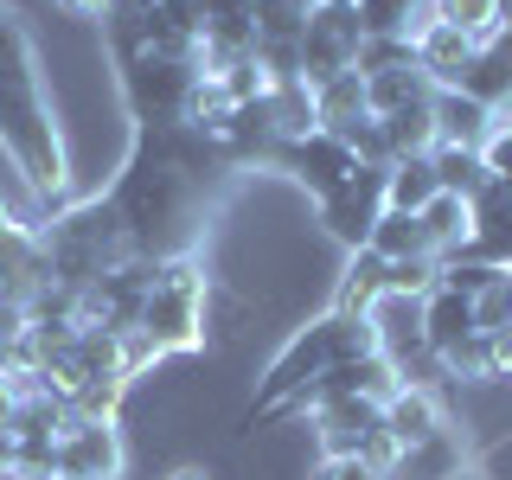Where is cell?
<instances>
[{
	"instance_id": "484cf974",
	"label": "cell",
	"mask_w": 512,
	"mask_h": 480,
	"mask_svg": "<svg viewBox=\"0 0 512 480\" xmlns=\"http://www.w3.org/2000/svg\"><path fill=\"white\" fill-rule=\"evenodd\" d=\"M167 480H218V474H212V468H199V461H186V468H173Z\"/></svg>"
},
{
	"instance_id": "9c48e42d",
	"label": "cell",
	"mask_w": 512,
	"mask_h": 480,
	"mask_svg": "<svg viewBox=\"0 0 512 480\" xmlns=\"http://www.w3.org/2000/svg\"><path fill=\"white\" fill-rule=\"evenodd\" d=\"M448 423H455L448 416V391H436V384H397L378 404V429L391 436V448H416V442L442 436Z\"/></svg>"
},
{
	"instance_id": "7402d4cb",
	"label": "cell",
	"mask_w": 512,
	"mask_h": 480,
	"mask_svg": "<svg viewBox=\"0 0 512 480\" xmlns=\"http://www.w3.org/2000/svg\"><path fill=\"white\" fill-rule=\"evenodd\" d=\"M52 7L64 20H77V26H109L122 13V0H52Z\"/></svg>"
},
{
	"instance_id": "6da1fadb",
	"label": "cell",
	"mask_w": 512,
	"mask_h": 480,
	"mask_svg": "<svg viewBox=\"0 0 512 480\" xmlns=\"http://www.w3.org/2000/svg\"><path fill=\"white\" fill-rule=\"evenodd\" d=\"M0 154H7V167L32 192L39 218H52L77 199L52 96H45L39 39H32L26 13H13V7H0Z\"/></svg>"
},
{
	"instance_id": "5bb4252c",
	"label": "cell",
	"mask_w": 512,
	"mask_h": 480,
	"mask_svg": "<svg viewBox=\"0 0 512 480\" xmlns=\"http://www.w3.org/2000/svg\"><path fill=\"white\" fill-rule=\"evenodd\" d=\"M474 333V308H468V295H455V288H429L423 295V340H429V352L436 359H448L461 340Z\"/></svg>"
},
{
	"instance_id": "44dd1931",
	"label": "cell",
	"mask_w": 512,
	"mask_h": 480,
	"mask_svg": "<svg viewBox=\"0 0 512 480\" xmlns=\"http://www.w3.org/2000/svg\"><path fill=\"white\" fill-rule=\"evenodd\" d=\"M474 308V333H506L512 327V269H500L480 295H468Z\"/></svg>"
},
{
	"instance_id": "e0dca14e",
	"label": "cell",
	"mask_w": 512,
	"mask_h": 480,
	"mask_svg": "<svg viewBox=\"0 0 512 480\" xmlns=\"http://www.w3.org/2000/svg\"><path fill=\"white\" fill-rule=\"evenodd\" d=\"M365 250H378L384 263H436V256H429V237H423V218H416V212H378Z\"/></svg>"
},
{
	"instance_id": "ffe728a7",
	"label": "cell",
	"mask_w": 512,
	"mask_h": 480,
	"mask_svg": "<svg viewBox=\"0 0 512 480\" xmlns=\"http://www.w3.org/2000/svg\"><path fill=\"white\" fill-rule=\"evenodd\" d=\"M436 13L461 32V39H474V52L500 39V13H493V0H436Z\"/></svg>"
},
{
	"instance_id": "603a6c76",
	"label": "cell",
	"mask_w": 512,
	"mask_h": 480,
	"mask_svg": "<svg viewBox=\"0 0 512 480\" xmlns=\"http://www.w3.org/2000/svg\"><path fill=\"white\" fill-rule=\"evenodd\" d=\"M308 480H384V468H372V461H359V455H340V461H320Z\"/></svg>"
},
{
	"instance_id": "7a4b0ae2",
	"label": "cell",
	"mask_w": 512,
	"mask_h": 480,
	"mask_svg": "<svg viewBox=\"0 0 512 480\" xmlns=\"http://www.w3.org/2000/svg\"><path fill=\"white\" fill-rule=\"evenodd\" d=\"M39 250H45V276L77 288V295L90 282L116 276L122 263H135V244H128L109 199H71L64 212L39 218Z\"/></svg>"
},
{
	"instance_id": "d4e9b609",
	"label": "cell",
	"mask_w": 512,
	"mask_h": 480,
	"mask_svg": "<svg viewBox=\"0 0 512 480\" xmlns=\"http://www.w3.org/2000/svg\"><path fill=\"white\" fill-rule=\"evenodd\" d=\"M26 224H39V218H20L7 199H0V237H7V231H26Z\"/></svg>"
},
{
	"instance_id": "5b68a950",
	"label": "cell",
	"mask_w": 512,
	"mask_h": 480,
	"mask_svg": "<svg viewBox=\"0 0 512 480\" xmlns=\"http://www.w3.org/2000/svg\"><path fill=\"white\" fill-rule=\"evenodd\" d=\"M52 474L58 480H122L128 474V436L116 416H71L64 410L58 442H52Z\"/></svg>"
},
{
	"instance_id": "ba28073f",
	"label": "cell",
	"mask_w": 512,
	"mask_h": 480,
	"mask_svg": "<svg viewBox=\"0 0 512 480\" xmlns=\"http://www.w3.org/2000/svg\"><path fill=\"white\" fill-rule=\"evenodd\" d=\"M378 212H384V167H359L340 192H327V199L314 205L320 231H327L346 256H352V250H365V237H372Z\"/></svg>"
},
{
	"instance_id": "f1b7e54d",
	"label": "cell",
	"mask_w": 512,
	"mask_h": 480,
	"mask_svg": "<svg viewBox=\"0 0 512 480\" xmlns=\"http://www.w3.org/2000/svg\"><path fill=\"white\" fill-rule=\"evenodd\" d=\"M32 480H58V474H52V468H45V474H32Z\"/></svg>"
},
{
	"instance_id": "2e32d148",
	"label": "cell",
	"mask_w": 512,
	"mask_h": 480,
	"mask_svg": "<svg viewBox=\"0 0 512 480\" xmlns=\"http://www.w3.org/2000/svg\"><path fill=\"white\" fill-rule=\"evenodd\" d=\"M352 122H365V77L340 71V77H327V84H314V128L346 135Z\"/></svg>"
},
{
	"instance_id": "7c38bea8",
	"label": "cell",
	"mask_w": 512,
	"mask_h": 480,
	"mask_svg": "<svg viewBox=\"0 0 512 480\" xmlns=\"http://www.w3.org/2000/svg\"><path fill=\"white\" fill-rule=\"evenodd\" d=\"M429 109H436V148L480 154V141L493 135V109L480 103V96H468V90H436V96H429Z\"/></svg>"
},
{
	"instance_id": "8fae6325",
	"label": "cell",
	"mask_w": 512,
	"mask_h": 480,
	"mask_svg": "<svg viewBox=\"0 0 512 480\" xmlns=\"http://www.w3.org/2000/svg\"><path fill=\"white\" fill-rule=\"evenodd\" d=\"M416 218H423V237H429V256H436V263L474 256V237H480L474 199H461V192H436V199H429Z\"/></svg>"
},
{
	"instance_id": "d6986e66",
	"label": "cell",
	"mask_w": 512,
	"mask_h": 480,
	"mask_svg": "<svg viewBox=\"0 0 512 480\" xmlns=\"http://www.w3.org/2000/svg\"><path fill=\"white\" fill-rule=\"evenodd\" d=\"M128 391H135V384H128L122 372H90L71 391V416H116V423H122V397Z\"/></svg>"
},
{
	"instance_id": "30bf717a",
	"label": "cell",
	"mask_w": 512,
	"mask_h": 480,
	"mask_svg": "<svg viewBox=\"0 0 512 480\" xmlns=\"http://www.w3.org/2000/svg\"><path fill=\"white\" fill-rule=\"evenodd\" d=\"M474 461H480L474 442L448 423L442 436H429L416 448H397L391 468H384V480H474Z\"/></svg>"
},
{
	"instance_id": "52a82bcc",
	"label": "cell",
	"mask_w": 512,
	"mask_h": 480,
	"mask_svg": "<svg viewBox=\"0 0 512 480\" xmlns=\"http://www.w3.org/2000/svg\"><path fill=\"white\" fill-rule=\"evenodd\" d=\"M276 167L288 173L295 186H308V199L320 205L327 192H340L352 173H359V160H352V148L340 135H327V128H308V135H295V141H276Z\"/></svg>"
},
{
	"instance_id": "9a60e30c",
	"label": "cell",
	"mask_w": 512,
	"mask_h": 480,
	"mask_svg": "<svg viewBox=\"0 0 512 480\" xmlns=\"http://www.w3.org/2000/svg\"><path fill=\"white\" fill-rule=\"evenodd\" d=\"M436 192H442V180H436V160L429 154H397L384 167V212H423Z\"/></svg>"
},
{
	"instance_id": "277c9868",
	"label": "cell",
	"mask_w": 512,
	"mask_h": 480,
	"mask_svg": "<svg viewBox=\"0 0 512 480\" xmlns=\"http://www.w3.org/2000/svg\"><path fill=\"white\" fill-rule=\"evenodd\" d=\"M205 295H212V276L192 250L180 256H160L154 276H148V295H141V320L135 327L167 352V359H192L205 352Z\"/></svg>"
},
{
	"instance_id": "3957f363",
	"label": "cell",
	"mask_w": 512,
	"mask_h": 480,
	"mask_svg": "<svg viewBox=\"0 0 512 480\" xmlns=\"http://www.w3.org/2000/svg\"><path fill=\"white\" fill-rule=\"evenodd\" d=\"M352 352H378L372 346V327L365 320H352V314H320V320H308V327H295L282 340V352L263 365V378H256V397H250V416L244 423H263L269 410L282 404L288 391H301L308 378H320L327 365H340V359H352Z\"/></svg>"
},
{
	"instance_id": "83f0119b",
	"label": "cell",
	"mask_w": 512,
	"mask_h": 480,
	"mask_svg": "<svg viewBox=\"0 0 512 480\" xmlns=\"http://www.w3.org/2000/svg\"><path fill=\"white\" fill-rule=\"evenodd\" d=\"M493 13H500V32H512V0H493Z\"/></svg>"
},
{
	"instance_id": "8992f818",
	"label": "cell",
	"mask_w": 512,
	"mask_h": 480,
	"mask_svg": "<svg viewBox=\"0 0 512 480\" xmlns=\"http://www.w3.org/2000/svg\"><path fill=\"white\" fill-rule=\"evenodd\" d=\"M359 45H365V26H359V7L352 0H308V20H301V84H327L359 64Z\"/></svg>"
},
{
	"instance_id": "4316f807",
	"label": "cell",
	"mask_w": 512,
	"mask_h": 480,
	"mask_svg": "<svg viewBox=\"0 0 512 480\" xmlns=\"http://www.w3.org/2000/svg\"><path fill=\"white\" fill-rule=\"evenodd\" d=\"M0 480H32V474L20 468V461H7V455H0Z\"/></svg>"
},
{
	"instance_id": "cb8c5ba5",
	"label": "cell",
	"mask_w": 512,
	"mask_h": 480,
	"mask_svg": "<svg viewBox=\"0 0 512 480\" xmlns=\"http://www.w3.org/2000/svg\"><path fill=\"white\" fill-rule=\"evenodd\" d=\"M20 404H26V384L0 378V442H7V429H13V416H20Z\"/></svg>"
},
{
	"instance_id": "4fadbf2b",
	"label": "cell",
	"mask_w": 512,
	"mask_h": 480,
	"mask_svg": "<svg viewBox=\"0 0 512 480\" xmlns=\"http://www.w3.org/2000/svg\"><path fill=\"white\" fill-rule=\"evenodd\" d=\"M384 288H391V263H384L378 250H352L346 269H340V282H333V314L365 320V308H372Z\"/></svg>"
},
{
	"instance_id": "ac0fdd59",
	"label": "cell",
	"mask_w": 512,
	"mask_h": 480,
	"mask_svg": "<svg viewBox=\"0 0 512 480\" xmlns=\"http://www.w3.org/2000/svg\"><path fill=\"white\" fill-rule=\"evenodd\" d=\"M352 7H359L365 39H410V32H416V13H423V0H352Z\"/></svg>"
}]
</instances>
